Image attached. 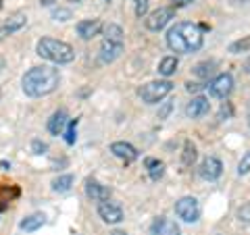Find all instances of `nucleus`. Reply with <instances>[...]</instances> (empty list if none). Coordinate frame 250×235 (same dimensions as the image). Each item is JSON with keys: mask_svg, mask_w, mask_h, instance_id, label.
I'll return each mask as SVG.
<instances>
[{"mask_svg": "<svg viewBox=\"0 0 250 235\" xmlns=\"http://www.w3.org/2000/svg\"><path fill=\"white\" fill-rule=\"evenodd\" d=\"M52 17L57 19V21H67L69 17H71V13H69V11H65V9H57V11L52 13Z\"/></svg>", "mask_w": 250, "mask_h": 235, "instance_id": "nucleus-33", "label": "nucleus"}, {"mask_svg": "<svg viewBox=\"0 0 250 235\" xmlns=\"http://www.w3.org/2000/svg\"><path fill=\"white\" fill-rule=\"evenodd\" d=\"M85 196L94 202H106L108 198H111V187L88 179V181H85Z\"/></svg>", "mask_w": 250, "mask_h": 235, "instance_id": "nucleus-14", "label": "nucleus"}, {"mask_svg": "<svg viewBox=\"0 0 250 235\" xmlns=\"http://www.w3.org/2000/svg\"><path fill=\"white\" fill-rule=\"evenodd\" d=\"M248 123H250V113H248Z\"/></svg>", "mask_w": 250, "mask_h": 235, "instance_id": "nucleus-42", "label": "nucleus"}, {"mask_svg": "<svg viewBox=\"0 0 250 235\" xmlns=\"http://www.w3.org/2000/svg\"><path fill=\"white\" fill-rule=\"evenodd\" d=\"M173 17H175V9H173V6H161V9L152 11L144 19V25H146V29H150V31H161Z\"/></svg>", "mask_w": 250, "mask_h": 235, "instance_id": "nucleus-6", "label": "nucleus"}, {"mask_svg": "<svg viewBox=\"0 0 250 235\" xmlns=\"http://www.w3.org/2000/svg\"><path fill=\"white\" fill-rule=\"evenodd\" d=\"M171 92H173V83L169 79H161V81L144 83L142 88L138 90V96L142 98V102H146V104H156V102H161L163 98H167Z\"/></svg>", "mask_w": 250, "mask_h": 235, "instance_id": "nucleus-4", "label": "nucleus"}, {"mask_svg": "<svg viewBox=\"0 0 250 235\" xmlns=\"http://www.w3.org/2000/svg\"><path fill=\"white\" fill-rule=\"evenodd\" d=\"M196 156H198L196 146H194L192 142H186L184 144V152H182V162L186 164V167H192L194 160H196Z\"/></svg>", "mask_w": 250, "mask_h": 235, "instance_id": "nucleus-25", "label": "nucleus"}, {"mask_svg": "<svg viewBox=\"0 0 250 235\" xmlns=\"http://www.w3.org/2000/svg\"><path fill=\"white\" fill-rule=\"evenodd\" d=\"M21 192H19L17 185H0V213H2L4 208H9V204Z\"/></svg>", "mask_w": 250, "mask_h": 235, "instance_id": "nucleus-17", "label": "nucleus"}, {"mask_svg": "<svg viewBox=\"0 0 250 235\" xmlns=\"http://www.w3.org/2000/svg\"><path fill=\"white\" fill-rule=\"evenodd\" d=\"M228 52H231V54H242V52H250V36H244V38H242V40H238V42L229 44Z\"/></svg>", "mask_w": 250, "mask_h": 235, "instance_id": "nucleus-26", "label": "nucleus"}, {"mask_svg": "<svg viewBox=\"0 0 250 235\" xmlns=\"http://www.w3.org/2000/svg\"><path fill=\"white\" fill-rule=\"evenodd\" d=\"M236 216H238V221H240V223L250 225V202H248V204H244V206H240V208H238Z\"/></svg>", "mask_w": 250, "mask_h": 235, "instance_id": "nucleus-29", "label": "nucleus"}, {"mask_svg": "<svg viewBox=\"0 0 250 235\" xmlns=\"http://www.w3.org/2000/svg\"><path fill=\"white\" fill-rule=\"evenodd\" d=\"M111 152L117 156V158H121L125 164L134 162L138 158V150L127 142H113L111 144Z\"/></svg>", "mask_w": 250, "mask_h": 235, "instance_id": "nucleus-15", "label": "nucleus"}, {"mask_svg": "<svg viewBox=\"0 0 250 235\" xmlns=\"http://www.w3.org/2000/svg\"><path fill=\"white\" fill-rule=\"evenodd\" d=\"M192 73L196 75V77H200V79H208V77L215 73V62H213V60L198 62V65L192 69Z\"/></svg>", "mask_w": 250, "mask_h": 235, "instance_id": "nucleus-22", "label": "nucleus"}, {"mask_svg": "<svg viewBox=\"0 0 250 235\" xmlns=\"http://www.w3.org/2000/svg\"><path fill=\"white\" fill-rule=\"evenodd\" d=\"M2 4H4V0H0V11H2Z\"/></svg>", "mask_w": 250, "mask_h": 235, "instance_id": "nucleus-41", "label": "nucleus"}, {"mask_svg": "<svg viewBox=\"0 0 250 235\" xmlns=\"http://www.w3.org/2000/svg\"><path fill=\"white\" fill-rule=\"evenodd\" d=\"M144 164H146L148 175H150L152 181H159V179L165 175V162H163V160H159V158H146Z\"/></svg>", "mask_w": 250, "mask_h": 235, "instance_id": "nucleus-19", "label": "nucleus"}, {"mask_svg": "<svg viewBox=\"0 0 250 235\" xmlns=\"http://www.w3.org/2000/svg\"><path fill=\"white\" fill-rule=\"evenodd\" d=\"M223 173V164L217 156H207L205 160L200 162V177L207 179V181H217Z\"/></svg>", "mask_w": 250, "mask_h": 235, "instance_id": "nucleus-9", "label": "nucleus"}, {"mask_svg": "<svg viewBox=\"0 0 250 235\" xmlns=\"http://www.w3.org/2000/svg\"><path fill=\"white\" fill-rule=\"evenodd\" d=\"M75 29H77V36H80L82 40H92V38H96L100 31L104 29V25L100 19H85V21L77 23Z\"/></svg>", "mask_w": 250, "mask_h": 235, "instance_id": "nucleus-11", "label": "nucleus"}, {"mask_svg": "<svg viewBox=\"0 0 250 235\" xmlns=\"http://www.w3.org/2000/svg\"><path fill=\"white\" fill-rule=\"evenodd\" d=\"M25 23H27L25 13H13L11 17L6 19L2 31H4V34H15V31H19L21 27H25Z\"/></svg>", "mask_w": 250, "mask_h": 235, "instance_id": "nucleus-18", "label": "nucleus"}, {"mask_svg": "<svg viewBox=\"0 0 250 235\" xmlns=\"http://www.w3.org/2000/svg\"><path fill=\"white\" fill-rule=\"evenodd\" d=\"M59 81H61L59 69L48 67V65H40V67H31L29 71L23 75L21 88L25 92V96H29V98H42L57 90Z\"/></svg>", "mask_w": 250, "mask_h": 235, "instance_id": "nucleus-1", "label": "nucleus"}, {"mask_svg": "<svg viewBox=\"0 0 250 235\" xmlns=\"http://www.w3.org/2000/svg\"><path fill=\"white\" fill-rule=\"evenodd\" d=\"M200 88H202L200 83H192V81H190V83H186V90H188V92H198Z\"/></svg>", "mask_w": 250, "mask_h": 235, "instance_id": "nucleus-35", "label": "nucleus"}, {"mask_svg": "<svg viewBox=\"0 0 250 235\" xmlns=\"http://www.w3.org/2000/svg\"><path fill=\"white\" fill-rule=\"evenodd\" d=\"M148 6H150V0H134V9H136V17L144 19L148 15Z\"/></svg>", "mask_w": 250, "mask_h": 235, "instance_id": "nucleus-27", "label": "nucleus"}, {"mask_svg": "<svg viewBox=\"0 0 250 235\" xmlns=\"http://www.w3.org/2000/svg\"><path fill=\"white\" fill-rule=\"evenodd\" d=\"M208 111H210V102H208V98H205V96L192 98L190 102H188V106H186V115L190 117V119H200V117H205Z\"/></svg>", "mask_w": 250, "mask_h": 235, "instance_id": "nucleus-13", "label": "nucleus"}, {"mask_svg": "<svg viewBox=\"0 0 250 235\" xmlns=\"http://www.w3.org/2000/svg\"><path fill=\"white\" fill-rule=\"evenodd\" d=\"M71 185H73V175H61V177H57L52 181V190L54 192H59V194H62V192H69L71 190Z\"/></svg>", "mask_w": 250, "mask_h": 235, "instance_id": "nucleus-24", "label": "nucleus"}, {"mask_svg": "<svg viewBox=\"0 0 250 235\" xmlns=\"http://www.w3.org/2000/svg\"><path fill=\"white\" fill-rule=\"evenodd\" d=\"M207 88L213 98H228L233 90V77H231V73H219Z\"/></svg>", "mask_w": 250, "mask_h": 235, "instance_id": "nucleus-7", "label": "nucleus"}, {"mask_svg": "<svg viewBox=\"0 0 250 235\" xmlns=\"http://www.w3.org/2000/svg\"><path fill=\"white\" fill-rule=\"evenodd\" d=\"M175 215L182 218L184 223H196L200 218V204L192 196H184L175 202Z\"/></svg>", "mask_w": 250, "mask_h": 235, "instance_id": "nucleus-5", "label": "nucleus"}, {"mask_svg": "<svg viewBox=\"0 0 250 235\" xmlns=\"http://www.w3.org/2000/svg\"><path fill=\"white\" fill-rule=\"evenodd\" d=\"M67 2H82V0H67Z\"/></svg>", "mask_w": 250, "mask_h": 235, "instance_id": "nucleus-40", "label": "nucleus"}, {"mask_svg": "<svg viewBox=\"0 0 250 235\" xmlns=\"http://www.w3.org/2000/svg\"><path fill=\"white\" fill-rule=\"evenodd\" d=\"M104 40H111V42H119L123 44V29L117 25V23H108V25H104Z\"/></svg>", "mask_w": 250, "mask_h": 235, "instance_id": "nucleus-23", "label": "nucleus"}, {"mask_svg": "<svg viewBox=\"0 0 250 235\" xmlns=\"http://www.w3.org/2000/svg\"><path fill=\"white\" fill-rule=\"evenodd\" d=\"M231 115H233L231 104H229V102H225V104L221 106V111H219V117H217V119H219V121H228V119H231Z\"/></svg>", "mask_w": 250, "mask_h": 235, "instance_id": "nucleus-31", "label": "nucleus"}, {"mask_svg": "<svg viewBox=\"0 0 250 235\" xmlns=\"http://www.w3.org/2000/svg\"><path fill=\"white\" fill-rule=\"evenodd\" d=\"M98 216L103 218V221L106 225H117V223H121L123 221V210L121 206H117L113 204V202H98Z\"/></svg>", "mask_w": 250, "mask_h": 235, "instance_id": "nucleus-8", "label": "nucleus"}, {"mask_svg": "<svg viewBox=\"0 0 250 235\" xmlns=\"http://www.w3.org/2000/svg\"><path fill=\"white\" fill-rule=\"evenodd\" d=\"M111 235H127V233H125V231H119V229H117V231H113Z\"/></svg>", "mask_w": 250, "mask_h": 235, "instance_id": "nucleus-38", "label": "nucleus"}, {"mask_svg": "<svg viewBox=\"0 0 250 235\" xmlns=\"http://www.w3.org/2000/svg\"><path fill=\"white\" fill-rule=\"evenodd\" d=\"M121 52H123V44L111 42V40H103V44H100V50H98V59H100V62L108 65V62H113L115 59H119Z\"/></svg>", "mask_w": 250, "mask_h": 235, "instance_id": "nucleus-12", "label": "nucleus"}, {"mask_svg": "<svg viewBox=\"0 0 250 235\" xmlns=\"http://www.w3.org/2000/svg\"><path fill=\"white\" fill-rule=\"evenodd\" d=\"M173 2V9H179V6H188V4H192L194 0H171Z\"/></svg>", "mask_w": 250, "mask_h": 235, "instance_id": "nucleus-34", "label": "nucleus"}, {"mask_svg": "<svg viewBox=\"0 0 250 235\" xmlns=\"http://www.w3.org/2000/svg\"><path fill=\"white\" fill-rule=\"evenodd\" d=\"M244 71H246V73H250V57H248V59H246V62H244Z\"/></svg>", "mask_w": 250, "mask_h": 235, "instance_id": "nucleus-37", "label": "nucleus"}, {"mask_svg": "<svg viewBox=\"0 0 250 235\" xmlns=\"http://www.w3.org/2000/svg\"><path fill=\"white\" fill-rule=\"evenodd\" d=\"M44 223H46V216L42 213H36V215H31L27 218H23V221H21V229L31 233V231H38L40 227H44Z\"/></svg>", "mask_w": 250, "mask_h": 235, "instance_id": "nucleus-20", "label": "nucleus"}, {"mask_svg": "<svg viewBox=\"0 0 250 235\" xmlns=\"http://www.w3.org/2000/svg\"><path fill=\"white\" fill-rule=\"evenodd\" d=\"M177 65H179L177 57H165V59L159 62V73L163 77H171V75L177 71Z\"/></svg>", "mask_w": 250, "mask_h": 235, "instance_id": "nucleus-21", "label": "nucleus"}, {"mask_svg": "<svg viewBox=\"0 0 250 235\" xmlns=\"http://www.w3.org/2000/svg\"><path fill=\"white\" fill-rule=\"evenodd\" d=\"M36 52L38 57H42L48 62H54V65H69V62L75 60L73 46L62 40H54V38H42L36 44Z\"/></svg>", "mask_w": 250, "mask_h": 235, "instance_id": "nucleus-3", "label": "nucleus"}, {"mask_svg": "<svg viewBox=\"0 0 250 235\" xmlns=\"http://www.w3.org/2000/svg\"><path fill=\"white\" fill-rule=\"evenodd\" d=\"M248 173H250V150L238 162V175H248Z\"/></svg>", "mask_w": 250, "mask_h": 235, "instance_id": "nucleus-28", "label": "nucleus"}, {"mask_svg": "<svg viewBox=\"0 0 250 235\" xmlns=\"http://www.w3.org/2000/svg\"><path fill=\"white\" fill-rule=\"evenodd\" d=\"M75 127H77V119L69 121L67 131H65V142L67 144H75Z\"/></svg>", "mask_w": 250, "mask_h": 235, "instance_id": "nucleus-30", "label": "nucleus"}, {"mask_svg": "<svg viewBox=\"0 0 250 235\" xmlns=\"http://www.w3.org/2000/svg\"><path fill=\"white\" fill-rule=\"evenodd\" d=\"M54 2H57V0H40V4H42V6H52Z\"/></svg>", "mask_w": 250, "mask_h": 235, "instance_id": "nucleus-36", "label": "nucleus"}, {"mask_svg": "<svg viewBox=\"0 0 250 235\" xmlns=\"http://www.w3.org/2000/svg\"><path fill=\"white\" fill-rule=\"evenodd\" d=\"M4 69V59H0V71H2Z\"/></svg>", "mask_w": 250, "mask_h": 235, "instance_id": "nucleus-39", "label": "nucleus"}, {"mask_svg": "<svg viewBox=\"0 0 250 235\" xmlns=\"http://www.w3.org/2000/svg\"><path fill=\"white\" fill-rule=\"evenodd\" d=\"M69 115L65 111H57L52 113V117L48 119V131L52 133V136H61V133L67 131V125H69Z\"/></svg>", "mask_w": 250, "mask_h": 235, "instance_id": "nucleus-16", "label": "nucleus"}, {"mask_svg": "<svg viewBox=\"0 0 250 235\" xmlns=\"http://www.w3.org/2000/svg\"><path fill=\"white\" fill-rule=\"evenodd\" d=\"M150 233L152 235H182L179 225L175 221H171V218H167V216H156L152 221Z\"/></svg>", "mask_w": 250, "mask_h": 235, "instance_id": "nucleus-10", "label": "nucleus"}, {"mask_svg": "<svg viewBox=\"0 0 250 235\" xmlns=\"http://www.w3.org/2000/svg\"><path fill=\"white\" fill-rule=\"evenodd\" d=\"M167 46L173 52L190 54L202 48V31L196 23L182 21L167 31Z\"/></svg>", "mask_w": 250, "mask_h": 235, "instance_id": "nucleus-2", "label": "nucleus"}, {"mask_svg": "<svg viewBox=\"0 0 250 235\" xmlns=\"http://www.w3.org/2000/svg\"><path fill=\"white\" fill-rule=\"evenodd\" d=\"M0 98H2V92H0Z\"/></svg>", "mask_w": 250, "mask_h": 235, "instance_id": "nucleus-43", "label": "nucleus"}, {"mask_svg": "<svg viewBox=\"0 0 250 235\" xmlns=\"http://www.w3.org/2000/svg\"><path fill=\"white\" fill-rule=\"evenodd\" d=\"M31 150H34V154H44L48 150V146H46L42 139H34V142H31Z\"/></svg>", "mask_w": 250, "mask_h": 235, "instance_id": "nucleus-32", "label": "nucleus"}]
</instances>
